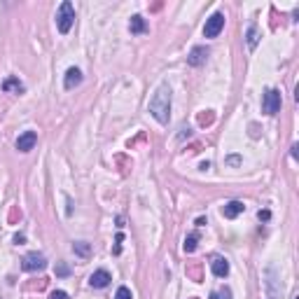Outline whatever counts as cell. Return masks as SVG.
<instances>
[{"label": "cell", "mask_w": 299, "mask_h": 299, "mask_svg": "<svg viewBox=\"0 0 299 299\" xmlns=\"http://www.w3.org/2000/svg\"><path fill=\"white\" fill-rule=\"evenodd\" d=\"M150 115L157 119L159 124H168V119H171V89H168V84H161L154 92V96L150 98Z\"/></svg>", "instance_id": "1"}, {"label": "cell", "mask_w": 299, "mask_h": 299, "mask_svg": "<svg viewBox=\"0 0 299 299\" xmlns=\"http://www.w3.org/2000/svg\"><path fill=\"white\" fill-rule=\"evenodd\" d=\"M73 24H75V7L66 0V3H61V7H59V14H56V26H59V31L66 35V33H70Z\"/></svg>", "instance_id": "2"}, {"label": "cell", "mask_w": 299, "mask_h": 299, "mask_svg": "<svg viewBox=\"0 0 299 299\" xmlns=\"http://www.w3.org/2000/svg\"><path fill=\"white\" fill-rule=\"evenodd\" d=\"M281 105H283L281 92H278V89H267V94H264V98H262V112L264 115H269V117L278 115V112H281Z\"/></svg>", "instance_id": "3"}, {"label": "cell", "mask_w": 299, "mask_h": 299, "mask_svg": "<svg viewBox=\"0 0 299 299\" xmlns=\"http://www.w3.org/2000/svg\"><path fill=\"white\" fill-rule=\"evenodd\" d=\"M225 28V14L215 12L210 19H206V26H203V37H218Z\"/></svg>", "instance_id": "4"}, {"label": "cell", "mask_w": 299, "mask_h": 299, "mask_svg": "<svg viewBox=\"0 0 299 299\" xmlns=\"http://www.w3.org/2000/svg\"><path fill=\"white\" fill-rule=\"evenodd\" d=\"M45 267H47V260H45L42 252H28L24 257V262H21L24 271H42Z\"/></svg>", "instance_id": "5"}, {"label": "cell", "mask_w": 299, "mask_h": 299, "mask_svg": "<svg viewBox=\"0 0 299 299\" xmlns=\"http://www.w3.org/2000/svg\"><path fill=\"white\" fill-rule=\"evenodd\" d=\"M35 143H37L35 131H26V134H21L17 138V150L19 152H31L33 147H35Z\"/></svg>", "instance_id": "6"}, {"label": "cell", "mask_w": 299, "mask_h": 299, "mask_svg": "<svg viewBox=\"0 0 299 299\" xmlns=\"http://www.w3.org/2000/svg\"><path fill=\"white\" fill-rule=\"evenodd\" d=\"M112 281V276L105 271V269H98V271H94L92 278H89V285L96 287V290H103V287H108Z\"/></svg>", "instance_id": "7"}, {"label": "cell", "mask_w": 299, "mask_h": 299, "mask_svg": "<svg viewBox=\"0 0 299 299\" xmlns=\"http://www.w3.org/2000/svg\"><path fill=\"white\" fill-rule=\"evenodd\" d=\"M79 84H82V70H79V68H68L63 87H66V89H75V87H79Z\"/></svg>", "instance_id": "8"}, {"label": "cell", "mask_w": 299, "mask_h": 299, "mask_svg": "<svg viewBox=\"0 0 299 299\" xmlns=\"http://www.w3.org/2000/svg\"><path fill=\"white\" fill-rule=\"evenodd\" d=\"M210 269H213V274L218 276V278H225V276L229 274V262H227L225 257H213Z\"/></svg>", "instance_id": "9"}, {"label": "cell", "mask_w": 299, "mask_h": 299, "mask_svg": "<svg viewBox=\"0 0 299 299\" xmlns=\"http://www.w3.org/2000/svg\"><path fill=\"white\" fill-rule=\"evenodd\" d=\"M243 210H245V206L241 201H229L225 208H222V215H225V218H229V220H234V218H238V215L243 213Z\"/></svg>", "instance_id": "10"}, {"label": "cell", "mask_w": 299, "mask_h": 299, "mask_svg": "<svg viewBox=\"0 0 299 299\" xmlns=\"http://www.w3.org/2000/svg\"><path fill=\"white\" fill-rule=\"evenodd\" d=\"M206 56H208V49L206 47H194L192 52H189L187 61H189V66H201V63L206 61Z\"/></svg>", "instance_id": "11"}, {"label": "cell", "mask_w": 299, "mask_h": 299, "mask_svg": "<svg viewBox=\"0 0 299 299\" xmlns=\"http://www.w3.org/2000/svg\"><path fill=\"white\" fill-rule=\"evenodd\" d=\"M129 31L134 33V35H141V33H145V31H147L145 19H143L141 14H136V17H131V24H129Z\"/></svg>", "instance_id": "12"}, {"label": "cell", "mask_w": 299, "mask_h": 299, "mask_svg": "<svg viewBox=\"0 0 299 299\" xmlns=\"http://www.w3.org/2000/svg\"><path fill=\"white\" fill-rule=\"evenodd\" d=\"M3 92H7V94H24V84H21L17 77H7L5 82H3Z\"/></svg>", "instance_id": "13"}, {"label": "cell", "mask_w": 299, "mask_h": 299, "mask_svg": "<svg viewBox=\"0 0 299 299\" xmlns=\"http://www.w3.org/2000/svg\"><path fill=\"white\" fill-rule=\"evenodd\" d=\"M73 252L79 255L82 260H87V257L92 255V245L87 243V241H77V243H73Z\"/></svg>", "instance_id": "14"}, {"label": "cell", "mask_w": 299, "mask_h": 299, "mask_svg": "<svg viewBox=\"0 0 299 299\" xmlns=\"http://www.w3.org/2000/svg\"><path fill=\"white\" fill-rule=\"evenodd\" d=\"M196 243H199V234H189L187 238H185V252H194L196 250Z\"/></svg>", "instance_id": "15"}, {"label": "cell", "mask_w": 299, "mask_h": 299, "mask_svg": "<svg viewBox=\"0 0 299 299\" xmlns=\"http://www.w3.org/2000/svg\"><path fill=\"white\" fill-rule=\"evenodd\" d=\"M248 47H250V49L257 47V26L255 24L248 28Z\"/></svg>", "instance_id": "16"}, {"label": "cell", "mask_w": 299, "mask_h": 299, "mask_svg": "<svg viewBox=\"0 0 299 299\" xmlns=\"http://www.w3.org/2000/svg\"><path fill=\"white\" fill-rule=\"evenodd\" d=\"M115 299H134L131 297V290H129V287H119V290H117V294H115Z\"/></svg>", "instance_id": "17"}, {"label": "cell", "mask_w": 299, "mask_h": 299, "mask_svg": "<svg viewBox=\"0 0 299 299\" xmlns=\"http://www.w3.org/2000/svg\"><path fill=\"white\" fill-rule=\"evenodd\" d=\"M49 299H68V294L63 290H54V292L49 294Z\"/></svg>", "instance_id": "18"}, {"label": "cell", "mask_w": 299, "mask_h": 299, "mask_svg": "<svg viewBox=\"0 0 299 299\" xmlns=\"http://www.w3.org/2000/svg\"><path fill=\"white\" fill-rule=\"evenodd\" d=\"M56 274H59V276H68V274H70V269H68L66 264H59V267H56Z\"/></svg>", "instance_id": "19"}, {"label": "cell", "mask_w": 299, "mask_h": 299, "mask_svg": "<svg viewBox=\"0 0 299 299\" xmlns=\"http://www.w3.org/2000/svg\"><path fill=\"white\" fill-rule=\"evenodd\" d=\"M257 218H260V222H267L269 218H271V213H269V210H260V213H257Z\"/></svg>", "instance_id": "20"}, {"label": "cell", "mask_w": 299, "mask_h": 299, "mask_svg": "<svg viewBox=\"0 0 299 299\" xmlns=\"http://www.w3.org/2000/svg\"><path fill=\"white\" fill-rule=\"evenodd\" d=\"M24 241H26V236H24V234H17V236H14V243H17V245H21Z\"/></svg>", "instance_id": "21"}]
</instances>
